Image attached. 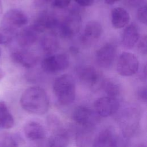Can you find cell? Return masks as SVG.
<instances>
[{"label":"cell","mask_w":147,"mask_h":147,"mask_svg":"<svg viewBox=\"0 0 147 147\" xmlns=\"http://www.w3.org/2000/svg\"><path fill=\"white\" fill-rule=\"evenodd\" d=\"M20 105L26 112L43 115L49 108V99L46 91L41 87L35 86L26 89L20 98Z\"/></svg>","instance_id":"1"},{"label":"cell","mask_w":147,"mask_h":147,"mask_svg":"<svg viewBox=\"0 0 147 147\" xmlns=\"http://www.w3.org/2000/svg\"><path fill=\"white\" fill-rule=\"evenodd\" d=\"M117 121L123 138L129 139L137 133L141 118L140 110L136 105H129L116 113Z\"/></svg>","instance_id":"2"},{"label":"cell","mask_w":147,"mask_h":147,"mask_svg":"<svg viewBox=\"0 0 147 147\" xmlns=\"http://www.w3.org/2000/svg\"><path fill=\"white\" fill-rule=\"evenodd\" d=\"M53 91L61 105L67 106L72 103L76 97V86L72 76L69 74L59 76L53 82Z\"/></svg>","instance_id":"3"},{"label":"cell","mask_w":147,"mask_h":147,"mask_svg":"<svg viewBox=\"0 0 147 147\" xmlns=\"http://www.w3.org/2000/svg\"><path fill=\"white\" fill-rule=\"evenodd\" d=\"M77 74L80 81L96 92L102 89L105 78L100 71L91 65H83L78 69Z\"/></svg>","instance_id":"4"},{"label":"cell","mask_w":147,"mask_h":147,"mask_svg":"<svg viewBox=\"0 0 147 147\" xmlns=\"http://www.w3.org/2000/svg\"><path fill=\"white\" fill-rule=\"evenodd\" d=\"M81 26L82 18L80 14L77 11H72L59 22L57 30L61 36L71 38L80 31Z\"/></svg>","instance_id":"5"},{"label":"cell","mask_w":147,"mask_h":147,"mask_svg":"<svg viewBox=\"0 0 147 147\" xmlns=\"http://www.w3.org/2000/svg\"><path fill=\"white\" fill-rule=\"evenodd\" d=\"M69 65L68 56L65 53L52 54L42 61V70L47 74H56L67 69Z\"/></svg>","instance_id":"6"},{"label":"cell","mask_w":147,"mask_h":147,"mask_svg":"<svg viewBox=\"0 0 147 147\" xmlns=\"http://www.w3.org/2000/svg\"><path fill=\"white\" fill-rule=\"evenodd\" d=\"M139 68V61L132 53L123 52L119 56L117 63V71L122 76H131L136 74Z\"/></svg>","instance_id":"7"},{"label":"cell","mask_w":147,"mask_h":147,"mask_svg":"<svg viewBox=\"0 0 147 147\" xmlns=\"http://www.w3.org/2000/svg\"><path fill=\"white\" fill-rule=\"evenodd\" d=\"M95 113L100 117H108L115 114L119 109L118 98L107 96L98 98L94 103Z\"/></svg>","instance_id":"8"},{"label":"cell","mask_w":147,"mask_h":147,"mask_svg":"<svg viewBox=\"0 0 147 147\" xmlns=\"http://www.w3.org/2000/svg\"><path fill=\"white\" fill-rule=\"evenodd\" d=\"M117 55V47L112 42H107L100 47L95 54L98 65L103 68L112 67Z\"/></svg>","instance_id":"9"},{"label":"cell","mask_w":147,"mask_h":147,"mask_svg":"<svg viewBox=\"0 0 147 147\" xmlns=\"http://www.w3.org/2000/svg\"><path fill=\"white\" fill-rule=\"evenodd\" d=\"M28 22V18L23 11L17 9H11L7 10L3 15L1 26L17 30L26 25Z\"/></svg>","instance_id":"10"},{"label":"cell","mask_w":147,"mask_h":147,"mask_svg":"<svg viewBox=\"0 0 147 147\" xmlns=\"http://www.w3.org/2000/svg\"><path fill=\"white\" fill-rule=\"evenodd\" d=\"M102 32L103 28L99 22L95 20L88 21L80 36L82 45L86 48L91 47L99 39Z\"/></svg>","instance_id":"11"},{"label":"cell","mask_w":147,"mask_h":147,"mask_svg":"<svg viewBox=\"0 0 147 147\" xmlns=\"http://www.w3.org/2000/svg\"><path fill=\"white\" fill-rule=\"evenodd\" d=\"M96 114L88 107L80 106L73 111L72 119L79 126L94 127L99 116Z\"/></svg>","instance_id":"12"},{"label":"cell","mask_w":147,"mask_h":147,"mask_svg":"<svg viewBox=\"0 0 147 147\" xmlns=\"http://www.w3.org/2000/svg\"><path fill=\"white\" fill-rule=\"evenodd\" d=\"M121 140L119 136L111 127H106L101 130L93 140V146L109 147L118 146L119 145Z\"/></svg>","instance_id":"13"},{"label":"cell","mask_w":147,"mask_h":147,"mask_svg":"<svg viewBox=\"0 0 147 147\" xmlns=\"http://www.w3.org/2000/svg\"><path fill=\"white\" fill-rule=\"evenodd\" d=\"M59 25V22L56 17L48 13L44 12L38 16L32 26L41 33L48 30L54 32V30L57 29Z\"/></svg>","instance_id":"14"},{"label":"cell","mask_w":147,"mask_h":147,"mask_svg":"<svg viewBox=\"0 0 147 147\" xmlns=\"http://www.w3.org/2000/svg\"><path fill=\"white\" fill-rule=\"evenodd\" d=\"M10 57L14 63L26 68H33L38 60V57L35 53L27 50H19L13 52Z\"/></svg>","instance_id":"15"},{"label":"cell","mask_w":147,"mask_h":147,"mask_svg":"<svg viewBox=\"0 0 147 147\" xmlns=\"http://www.w3.org/2000/svg\"><path fill=\"white\" fill-rule=\"evenodd\" d=\"M24 132L26 138L32 141L42 140L46 136V130L44 126L34 121H29L24 125Z\"/></svg>","instance_id":"16"},{"label":"cell","mask_w":147,"mask_h":147,"mask_svg":"<svg viewBox=\"0 0 147 147\" xmlns=\"http://www.w3.org/2000/svg\"><path fill=\"white\" fill-rule=\"evenodd\" d=\"M39 33L32 26L25 27L17 32L16 38L18 45L23 48L32 45L37 41Z\"/></svg>","instance_id":"17"},{"label":"cell","mask_w":147,"mask_h":147,"mask_svg":"<svg viewBox=\"0 0 147 147\" xmlns=\"http://www.w3.org/2000/svg\"><path fill=\"white\" fill-rule=\"evenodd\" d=\"M140 37V32L137 26L133 24L127 25L122 34V44L126 49H131L137 44Z\"/></svg>","instance_id":"18"},{"label":"cell","mask_w":147,"mask_h":147,"mask_svg":"<svg viewBox=\"0 0 147 147\" xmlns=\"http://www.w3.org/2000/svg\"><path fill=\"white\" fill-rule=\"evenodd\" d=\"M130 15L123 7H117L112 9L111 21L113 26L115 29H121L127 26L130 21Z\"/></svg>","instance_id":"19"},{"label":"cell","mask_w":147,"mask_h":147,"mask_svg":"<svg viewBox=\"0 0 147 147\" xmlns=\"http://www.w3.org/2000/svg\"><path fill=\"white\" fill-rule=\"evenodd\" d=\"M69 142V134L68 131L62 126L52 130V133L48 140L49 146H66Z\"/></svg>","instance_id":"20"},{"label":"cell","mask_w":147,"mask_h":147,"mask_svg":"<svg viewBox=\"0 0 147 147\" xmlns=\"http://www.w3.org/2000/svg\"><path fill=\"white\" fill-rule=\"evenodd\" d=\"M41 47L47 55L53 54L59 48V42L56 34L51 32L44 34L41 40Z\"/></svg>","instance_id":"21"},{"label":"cell","mask_w":147,"mask_h":147,"mask_svg":"<svg viewBox=\"0 0 147 147\" xmlns=\"http://www.w3.org/2000/svg\"><path fill=\"white\" fill-rule=\"evenodd\" d=\"M23 138L16 133L3 132L0 134V147L18 146L24 144Z\"/></svg>","instance_id":"22"},{"label":"cell","mask_w":147,"mask_h":147,"mask_svg":"<svg viewBox=\"0 0 147 147\" xmlns=\"http://www.w3.org/2000/svg\"><path fill=\"white\" fill-rule=\"evenodd\" d=\"M14 124L12 114L10 113L7 106L4 102H0V127L9 129Z\"/></svg>","instance_id":"23"},{"label":"cell","mask_w":147,"mask_h":147,"mask_svg":"<svg viewBox=\"0 0 147 147\" xmlns=\"http://www.w3.org/2000/svg\"><path fill=\"white\" fill-rule=\"evenodd\" d=\"M79 129L76 133V140L79 146H86L91 140L94 131L93 127L79 126Z\"/></svg>","instance_id":"24"},{"label":"cell","mask_w":147,"mask_h":147,"mask_svg":"<svg viewBox=\"0 0 147 147\" xmlns=\"http://www.w3.org/2000/svg\"><path fill=\"white\" fill-rule=\"evenodd\" d=\"M102 88L105 91L107 96L117 98L121 93L119 85L114 81L109 79H105Z\"/></svg>","instance_id":"25"},{"label":"cell","mask_w":147,"mask_h":147,"mask_svg":"<svg viewBox=\"0 0 147 147\" xmlns=\"http://www.w3.org/2000/svg\"><path fill=\"white\" fill-rule=\"evenodd\" d=\"M17 30L5 26H0V44H8L16 37Z\"/></svg>","instance_id":"26"},{"label":"cell","mask_w":147,"mask_h":147,"mask_svg":"<svg viewBox=\"0 0 147 147\" xmlns=\"http://www.w3.org/2000/svg\"><path fill=\"white\" fill-rule=\"evenodd\" d=\"M137 18L138 21L145 25L146 24V5H144L140 7L137 11Z\"/></svg>","instance_id":"27"},{"label":"cell","mask_w":147,"mask_h":147,"mask_svg":"<svg viewBox=\"0 0 147 147\" xmlns=\"http://www.w3.org/2000/svg\"><path fill=\"white\" fill-rule=\"evenodd\" d=\"M137 44V49L138 51L141 53L145 55L146 54V51H147L146 35L142 37L141 38H139Z\"/></svg>","instance_id":"28"},{"label":"cell","mask_w":147,"mask_h":147,"mask_svg":"<svg viewBox=\"0 0 147 147\" xmlns=\"http://www.w3.org/2000/svg\"><path fill=\"white\" fill-rule=\"evenodd\" d=\"M71 0H52V5L58 9H64L68 7Z\"/></svg>","instance_id":"29"},{"label":"cell","mask_w":147,"mask_h":147,"mask_svg":"<svg viewBox=\"0 0 147 147\" xmlns=\"http://www.w3.org/2000/svg\"><path fill=\"white\" fill-rule=\"evenodd\" d=\"M136 96L142 102H146V88L142 87L138 89L136 92Z\"/></svg>","instance_id":"30"},{"label":"cell","mask_w":147,"mask_h":147,"mask_svg":"<svg viewBox=\"0 0 147 147\" xmlns=\"http://www.w3.org/2000/svg\"><path fill=\"white\" fill-rule=\"evenodd\" d=\"M79 5L82 7H87L91 6L94 0H74Z\"/></svg>","instance_id":"31"},{"label":"cell","mask_w":147,"mask_h":147,"mask_svg":"<svg viewBox=\"0 0 147 147\" xmlns=\"http://www.w3.org/2000/svg\"><path fill=\"white\" fill-rule=\"evenodd\" d=\"M142 73L140 74V79L143 81L146 80V66L144 65V67L142 71Z\"/></svg>","instance_id":"32"},{"label":"cell","mask_w":147,"mask_h":147,"mask_svg":"<svg viewBox=\"0 0 147 147\" xmlns=\"http://www.w3.org/2000/svg\"><path fill=\"white\" fill-rule=\"evenodd\" d=\"M119 0H104L105 2L107 5H113L117 2Z\"/></svg>","instance_id":"33"},{"label":"cell","mask_w":147,"mask_h":147,"mask_svg":"<svg viewBox=\"0 0 147 147\" xmlns=\"http://www.w3.org/2000/svg\"><path fill=\"white\" fill-rule=\"evenodd\" d=\"M70 50H71V52L73 53H78L79 52V51L78 49V48L75 47H72L70 48Z\"/></svg>","instance_id":"34"},{"label":"cell","mask_w":147,"mask_h":147,"mask_svg":"<svg viewBox=\"0 0 147 147\" xmlns=\"http://www.w3.org/2000/svg\"><path fill=\"white\" fill-rule=\"evenodd\" d=\"M48 0H36V3L37 5H42L43 3H45Z\"/></svg>","instance_id":"35"},{"label":"cell","mask_w":147,"mask_h":147,"mask_svg":"<svg viewBox=\"0 0 147 147\" xmlns=\"http://www.w3.org/2000/svg\"><path fill=\"white\" fill-rule=\"evenodd\" d=\"M4 75H5V73L3 71V69L1 68H0V81L3 78Z\"/></svg>","instance_id":"36"},{"label":"cell","mask_w":147,"mask_h":147,"mask_svg":"<svg viewBox=\"0 0 147 147\" xmlns=\"http://www.w3.org/2000/svg\"><path fill=\"white\" fill-rule=\"evenodd\" d=\"M2 11H3V7H2V0H0V17L2 14Z\"/></svg>","instance_id":"37"},{"label":"cell","mask_w":147,"mask_h":147,"mask_svg":"<svg viewBox=\"0 0 147 147\" xmlns=\"http://www.w3.org/2000/svg\"><path fill=\"white\" fill-rule=\"evenodd\" d=\"M1 49L0 48V58H1Z\"/></svg>","instance_id":"38"}]
</instances>
